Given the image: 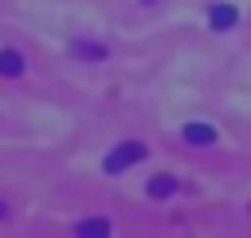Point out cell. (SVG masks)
<instances>
[{"instance_id": "obj_4", "label": "cell", "mask_w": 251, "mask_h": 238, "mask_svg": "<svg viewBox=\"0 0 251 238\" xmlns=\"http://www.w3.org/2000/svg\"><path fill=\"white\" fill-rule=\"evenodd\" d=\"M146 194H150V199H172V194H176V177H168V172H159V177H150V185H146Z\"/></svg>"}, {"instance_id": "obj_1", "label": "cell", "mask_w": 251, "mask_h": 238, "mask_svg": "<svg viewBox=\"0 0 251 238\" xmlns=\"http://www.w3.org/2000/svg\"><path fill=\"white\" fill-rule=\"evenodd\" d=\"M141 159H146V146H141V141H119V146L106 155V163H101V168H106L110 177H119V172H128V168H132V163H141Z\"/></svg>"}, {"instance_id": "obj_7", "label": "cell", "mask_w": 251, "mask_h": 238, "mask_svg": "<svg viewBox=\"0 0 251 238\" xmlns=\"http://www.w3.org/2000/svg\"><path fill=\"white\" fill-rule=\"evenodd\" d=\"M0 216H4V208H0Z\"/></svg>"}, {"instance_id": "obj_5", "label": "cell", "mask_w": 251, "mask_h": 238, "mask_svg": "<svg viewBox=\"0 0 251 238\" xmlns=\"http://www.w3.org/2000/svg\"><path fill=\"white\" fill-rule=\"evenodd\" d=\"M207 18H212V26H216V31H229V26L238 22V9H234V4H212V13H207Z\"/></svg>"}, {"instance_id": "obj_2", "label": "cell", "mask_w": 251, "mask_h": 238, "mask_svg": "<svg viewBox=\"0 0 251 238\" xmlns=\"http://www.w3.org/2000/svg\"><path fill=\"white\" fill-rule=\"evenodd\" d=\"M181 137H185L190 146H212V141H216V128H212V124H199V119H194V124H185V132H181Z\"/></svg>"}, {"instance_id": "obj_3", "label": "cell", "mask_w": 251, "mask_h": 238, "mask_svg": "<svg viewBox=\"0 0 251 238\" xmlns=\"http://www.w3.org/2000/svg\"><path fill=\"white\" fill-rule=\"evenodd\" d=\"M22 71H26L22 53H18V49H0V75H4V79H18Z\"/></svg>"}, {"instance_id": "obj_6", "label": "cell", "mask_w": 251, "mask_h": 238, "mask_svg": "<svg viewBox=\"0 0 251 238\" xmlns=\"http://www.w3.org/2000/svg\"><path fill=\"white\" fill-rule=\"evenodd\" d=\"M79 234H84V238H101V234H110V221H106V216H93V221H79Z\"/></svg>"}]
</instances>
